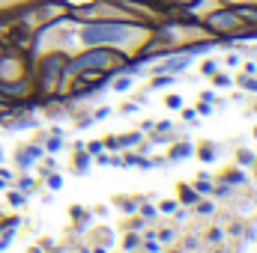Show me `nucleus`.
Returning <instances> with one entry per match:
<instances>
[{"mask_svg": "<svg viewBox=\"0 0 257 253\" xmlns=\"http://www.w3.org/2000/svg\"><path fill=\"white\" fill-rule=\"evenodd\" d=\"M132 36V30L123 24H90L84 30V42L87 45H105V42H123Z\"/></svg>", "mask_w": 257, "mask_h": 253, "instance_id": "obj_1", "label": "nucleus"}, {"mask_svg": "<svg viewBox=\"0 0 257 253\" xmlns=\"http://www.w3.org/2000/svg\"><path fill=\"white\" fill-rule=\"evenodd\" d=\"M108 63H111V57H108L105 51H93V54L81 57L78 63H72V68L78 72V68H93V66H108Z\"/></svg>", "mask_w": 257, "mask_h": 253, "instance_id": "obj_2", "label": "nucleus"}]
</instances>
